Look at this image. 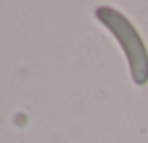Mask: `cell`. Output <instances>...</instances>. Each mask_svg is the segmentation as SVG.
<instances>
[{
    "label": "cell",
    "instance_id": "6da1fadb",
    "mask_svg": "<svg viewBox=\"0 0 148 143\" xmlns=\"http://www.w3.org/2000/svg\"><path fill=\"white\" fill-rule=\"evenodd\" d=\"M96 17L103 23L105 28H109L114 34L118 44L126 51L133 81L137 85H145L148 81V55L135 26L114 8H98Z\"/></svg>",
    "mask_w": 148,
    "mask_h": 143
}]
</instances>
